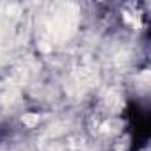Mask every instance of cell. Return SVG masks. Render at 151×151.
I'll return each mask as SVG.
<instances>
[{
	"label": "cell",
	"mask_w": 151,
	"mask_h": 151,
	"mask_svg": "<svg viewBox=\"0 0 151 151\" xmlns=\"http://www.w3.org/2000/svg\"><path fill=\"white\" fill-rule=\"evenodd\" d=\"M37 121H39V117H37L36 114H29V116L23 117V123H25L27 126H34V124H37Z\"/></svg>",
	"instance_id": "obj_1"
}]
</instances>
